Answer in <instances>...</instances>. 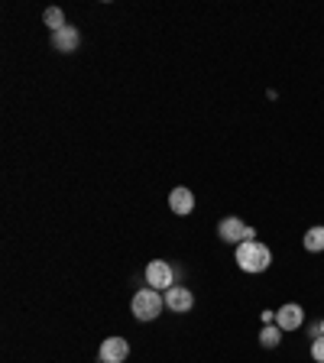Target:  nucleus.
<instances>
[{
  "mask_svg": "<svg viewBox=\"0 0 324 363\" xmlns=\"http://www.w3.org/2000/svg\"><path fill=\"white\" fill-rule=\"evenodd\" d=\"M234 259H237V266H240L243 272H253V276H257V272H266V269H269L272 253H269V247H266V243L247 240V243H240V247H237Z\"/></svg>",
  "mask_w": 324,
  "mask_h": 363,
  "instance_id": "nucleus-1",
  "label": "nucleus"
},
{
  "mask_svg": "<svg viewBox=\"0 0 324 363\" xmlns=\"http://www.w3.org/2000/svg\"><path fill=\"white\" fill-rule=\"evenodd\" d=\"M162 308H166V298H162V292H156V289H140V292L133 295V302H130V311H133L136 321H156L159 315H162Z\"/></svg>",
  "mask_w": 324,
  "mask_h": 363,
  "instance_id": "nucleus-2",
  "label": "nucleus"
},
{
  "mask_svg": "<svg viewBox=\"0 0 324 363\" xmlns=\"http://www.w3.org/2000/svg\"><path fill=\"white\" fill-rule=\"evenodd\" d=\"M218 237L224 243H247V240H257V227H250V224H243L240 218H224L218 224Z\"/></svg>",
  "mask_w": 324,
  "mask_h": 363,
  "instance_id": "nucleus-3",
  "label": "nucleus"
},
{
  "mask_svg": "<svg viewBox=\"0 0 324 363\" xmlns=\"http://www.w3.org/2000/svg\"><path fill=\"white\" fill-rule=\"evenodd\" d=\"M146 286L156 289V292H166V289H172L175 286L172 266H169L166 259H152V263L146 266Z\"/></svg>",
  "mask_w": 324,
  "mask_h": 363,
  "instance_id": "nucleus-4",
  "label": "nucleus"
},
{
  "mask_svg": "<svg viewBox=\"0 0 324 363\" xmlns=\"http://www.w3.org/2000/svg\"><path fill=\"white\" fill-rule=\"evenodd\" d=\"M166 308L169 311H175V315H189L191 308H195V292L191 289H185V286H172V289H166Z\"/></svg>",
  "mask_w": 324,
  "mask_h": 363,
  "instance_id": "nucleus-5",
  "label": "nucleus"
},
{
  "mask_svg": "<svg viewBox=\"0 0 324 363\" xmlns=\"http://www.w3.org/2000/svg\"><path fill=\"white\" fill-rule=\"evenodd\" d=\"M130 357V344L127 337H104L98 347V360L101 363H123Z\"/></svg>",
  "mask_w": 324,
  "mask_h": 363,
  "instance_id": "nucleus-6",
  "label": "nucleus"
},
{
  "mask_svg": "<svg viewBox=\"0 0 324 363\" xmlns=\"http://www.w3.org/2000/svg\"><path fill=\"white\" fill-rule=\"evenodd\" d=\"M276 325L282 331H298L305 325V308L298 302H286L279 311H276Z\"/></svg>",
  "mask_w": 324,
  "mask_h": 363,
  "instance_id": "nucleus-7",
  "label": "nucleus"
},
{
  "mask_svg": "<svg viewBox=\"0 0 324 363\" xmlns=\"http://www.w3.org/2000/svg\"><path fill=\"white\" fill-rule=\"evenodd\" d=\"M78 45H82V33H78V26H72V23H68L65 30L52 33V49H55V52L72 55Z\"/></svg>",
  "mask_w": 324,
  "mask_h": 363,
  "instance_id": "nucleus-8",
  "label": "nucleus"
},
{
  "mask_svg": "<svg viewBox=\"0 0 324 363\" xmlns=\"http://www.w3.org/2000/svg\"><path fill=\"white\" fill-rule=\"evenodd\" d=\"M169 208H172V214H179V218H189V214L195 211V195H191L189 189H172L169 191Z\"/></svg>",
  "mask_w": 324,
  "mask_h": 363,
  "instance_id": "nucleus-9",
  "label": "nucleus"
},
{
  "mask_svg": "<svg viewBox=\"0 0 324 363\" xmlns=\"http://www.w3.org/2000/svg\"><path fill=\"white\" fill-rule=\"evenodd\" d=\"M282 334H286V331H282V328H279V325H266V328H263V331H259V344H263V347H266V350H272V347H279V344H282Z\"/></svg>",
  "mask_w": 324,
  "mask_h": 363,
  "instance_id": "nucleus-10",
  "label": "nucleus"
},
{
  "mask_svg": "<svg viewBox=\"0 0 324 363\" xmlns=\"http://www.w3.org/2000/svg\"><path fill=\"white\" fill-rule=\"evenodd\" d=\"M302 243L308 253H324V227H311L308 234L302 237Z\"/></svg>",
  "mask_w": 324,
  "mask_h": 363,
  "instance_id": "nucleus-11",
  "label": "nucleus"
},
{
  "mask_svg": "<svg viewBox=\"0 0 324 363\" xmlns=\"http://www.w3.org/2000/svg\"><path fill=\"white\" fill-rule=\"evenodd\" d=\"M43 23H45V26H49L52 33H59V30H65V26H68L65 13H62L59 7H49V10H45V13H43Z\"/></svg>",
  "mask_w": 324,
  "mask_h": 363,
  "instance_id": "nucleus-12",
  "label": "nucleus"
},
{
  "mask_svg": "<svg viewBox=\"0 0 324 363\" xmlns=\"http://www.w3.org/2000/svg\"><path fill=\"white\" fill-rule=\"evenodd\" d=\"M311 360L324 363V334H321V337H315V340H311Z\"/></svg>",
  "mask_w": 324,
  "mask_h": 363,
  "instance_id": "nucleus-13",
  "label": "nucleus"
},
{
  "mask_svg": "<svg viewBox=\"0 0 324 363\" xmlns=\"http://www.w3.org/2000/svg\"><path fill=\"white\" fill-rule=\"evenodd\" d=\"M321 334H324V318H321Z\"/></svg>",
  "mask_w": 324,
  "mask_h": 363,
  "instance_id": "nucleus-14",
  "label": "nucleus"
}]
</instances>
